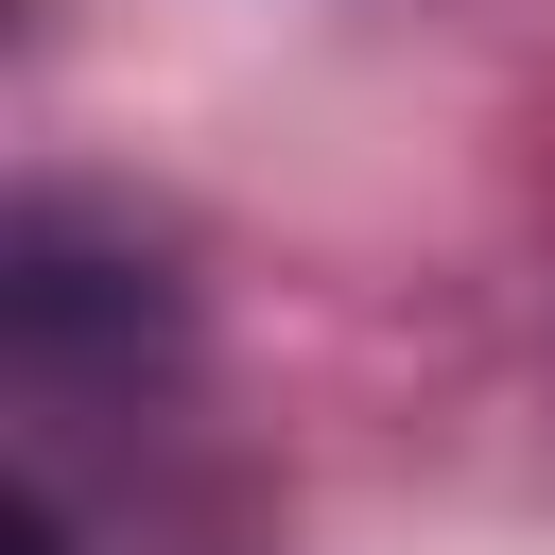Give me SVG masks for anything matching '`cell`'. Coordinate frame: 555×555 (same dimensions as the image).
I'll return each mask as SVG.
<instances>
[{
  "instance_id": "6da1fadb",
  "label": "cell",
  "mask_w": 555,
  "mask_h": 555,
  "mask_svg": "<svg viewBox=\"0 0 555 555\" xmlns=\"http://www.w3.org/2000/svg\"><path fill=\"white\" fill-rule=\"evenodd\" d=\"M0 330H17L35 382H69L87 347H156L173 295H156L139 260H87V208H17V243H0Z\"/></svg>"
}]
</instances>
